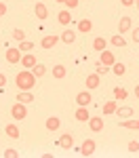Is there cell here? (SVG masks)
<instances>
[{"instance_id": "cell-21", "label": "cell", "mask_w": 139, "mask_h": 158, "mask_svg": "<svg viewBox=\"0 0 139 158\" xmlns=\"http://www.w3.org/2000/svg\"><path fill=\"white\" fill-rule=\"evenodd\" d=\"M59 38H61V42H65V44H72V42L76 40V32H72V30H65V32H63Z\"/></svg>"}, {"instance_id": "cell-11", "label": "cell", "mask_w": 139, "mask_h": 158, "mask_svg": "<svg viewBox=\"0 0 139 158\" xmlns=\"http://www.w3.org/2000/svg\"><path fill=\"white\" fill-rule=\"evenodd\" d=\"M19 63H21L23 68H30V70H32V68L36 65V57H34L32 53H25L23 57H21V61H19Z\"/></svg>"}, {"instance_id": "cell-41", "label": "cell", "mask_w": 139, "mask_h": 158, "mask_svg": "<svg viewBox=\"0 0 139 158\" xmlns=\"http://www.w3.org/2000/svg\"><path fill=\"white\" fill-rule=\"evenodd\" d=\"M135 4H137V11H139V0H135Z\"/></svg>"}, {"instance_id": "cell-1", "label": "cell", "mask_w": 139, "mask_h": 158, "mask_svg": "<svg viewBox=\"0 0 139 158\" xmlns=\"http://www.w3.org/2000/svg\"><path fill=\"white\" fill-rule=\"evenodd\" d=\"M15 85L19 86V91H32L36 86V76L32 74V70H21L15 76Z\"/></svg>"}, {"instance_id": "cell-3", "label": "cell", "mask_w": 139, "mask_h": 158, "mask_svg": "<svg viewBox=\"0 0 139 158\" xmlns=\"http://www.w3.org/2000/svg\"><path fill=\"white\" fill-rule=\"evenodd\" d=\"M4 57H6V61H9V63H19V61H21V57H23V53L19 51V47H11V49H6Z\"/></svg>"}, {"instance_id": "cell-14", "label": "cell", "mask_w": 139, "mask_h": 158, "mask_svg": "<svg viewBox=\"0 0 139 158\" xmlns=\"http://www.w3.org/2000/svg\"><path fill=\"white\" fill-rule=\"evenodd\" d=\"M72 143H74V137H72L70 133H65V135H61V137H59V146H61L63 150H70V148H72Z\"/></svg>"}, {"instance_id": "cell-25", "label": "cell", "mask_w": 139, "mask_h": 158, "mask_svg": "<svg viewBox=\"0 0 139 158\" xmlns=\"http://www.w3.org/2000/svg\"><path fill=\"white\" fill-rule=\"evenodd\" d=\"M32 74H34V76H36V78H42V76H44V74H47V68H44V65H42V63H36V65H34V68H32Z\"/></svg>"}, {"instance_id": "cell-4", "label": "cell", "mask_w": 139, "mask_h": 158, "mask_svg": "<svg viewBox=\"0 0 139 158\" xmlns=\"http://www.w3.org/2000/svg\"><path fill=\"white\" fill-rule=\"evenodd\" d=\"M59 40H61V38L57 36V34H47V36H44L42 40H40V47L49 51V49H53V47H55V44H57Z\"/></svg>"}, {"instance_id": "cell-20", "label": "cell", "mask_w": 139, "mask_h": 158, "mask_svg": "<svg viewBox=\"0 0 139 158\" xmlns=\"http://www.w3.org/2000/svg\"><path fill=\"white\" fill-rule=\"evenodd\" d=\"M105 47H108V40H105V38H101V36H97L95 38V40H93V49L95 51H105Z\"/></svg>"}, {"instance_id": "cell-36", "label": "cell", "mask_w": 139, "mask_h": 158, "mask_svg": "<svg viewBox=\"0 0 139 158\" xmlns=\"http://www.w3.org/2000/svg\"><path fill=\"white\" fill-rule=\"evenodd\" d=\"M131 38H133V42H139V27H133V34H131Z\"/></svg>"}, {"instance_id": "cell-24", "label": "cell", "mask_w": 139, "mask_h": 158, "mask_svg": "<svg viewBox=\"0 0 139 158\" xmlns=\"http://www.w3.org/2000/svg\"><path fill=\"white\" fill-rule=\"evenodd\" d=\"M57 21L61 25H67L70 21H72V15H70V11H59V15H57Z\"/></svg>"}, {"instance_id": "cell-8", "label": "cell", "mask_w": 139, "mask_h": 158, "mask_svg": "<svg viewBox=\"0 0 139 158\" xmlns=\"http://www.w3.org/2000/svg\"><path fill=\"white\" fill-rule=\"evenodd\" d=\"M80 154H82V156H93V154H95V141H93V139H87V141L80 146Z\"/></svg>"}, {"instance_id": "cell-42", "label": "cell", "mask_w": 139, "mask_h": 158, "mask_svg": "<svg viewBox=\"0 0 139 158\" xmlns=\"http://www.w3.org/2000/svg\"><path fill=\"white\" fill-rule=\"evenodd\" d=\"M55 2H63V0H55Z\"/></svg>"}, {"instance_id": "cell-32", "label": "cell", "mask_w": 139, "mask_h": 158, "mask_svg": "<svg viewBox=\"0 0 139 158\" xmlns=\"http://www.w3.org/2000/svg\"><path fill=\"white\" fill-rule=\"evenodd\" d=\"M95 70H97V72H95V74H99V76H101V74H105V72H108L110 68H108V65H103V63H101V61H99V63L95 65Z\"/></svg>"}, {"instance_id": "cell-28", "label": "cell", "mask_w": 139, "mask_h": 158, "mask_svg": "<svg viewBox=\"0 0 139 158\" xmlns=\"http://www.w3.org/2000/svg\"><path fill=\"white\" fill-rule=\"evenodd\" d=\"M112 72L116 74V76H122V74L126 72V65H125V63H114V65H112Z\"/></svg>"}, {"instance_id": "cell-40", "label": "cell", "mask_w": 139, "mask_h": 158, "mask_svg": "<svg viewBox=\"0 0 139 158\" xmlns=\"http://www.w3.org/2000/svg\"><path fill=\"white\" fill-rule=\"evenodd\" d=\"M135 97H139V85L135 86Z\"/></svg>"}, {"instance_id": "cell-12", "label": "cell", "mask_w": 139, "mask_h": 158, "mask_svg": "<svg viewBox=\"0 0 139 158\" xmlns=\"http://www.w3.org/2000/svg\"><path fill=\"white\" fill-rule=\"evenodd\" d=\"M118 118H131L133 116V108L131 106H122V108H116V112H114Z\"/></svg>"}, {"instance_id": "cell-15", "label": "cell", "mask_w": 139, "mask_h": 158, "mask_svg": "<svg viewBox=\"0 0 139 158\" xmlns=\"http://www.w3.org/2000/svg\"><path fill=\"white\" fill-rule=\"evenodd\" d=\"M91 30H93L91 19H80V21H78V32H80V34H88Z\"/></svg>"}, {"instance_id": "cell-7", "label": "cell", "mask_w": 139, "mask_h": 158, "mask_svg": "<svg viewBox=\"0 0 139 158\" xmlns=\"http://www.w3.org/2000/svg\"><path fill=\"white\" fill-rule=\"evenodd\" d=\"M88 127H91L93 133L103 131V118H101V116H93V118H88Z\"/></svg>"}, {"instance_id": "cell-31", "label": "cell", "mask_w": 139, "mask_h": 158, "mask_svg": "<svg viewBox=\"0 0 139 158\" xmlns=\"http://www.w3.org/2000/svg\"><path fill=\"white\" fill-rule=\"evenodd\" d=\"M34 49V42H19V51H21V53H23V51H32Z\"/></svg>"}, {"instance_id": "cell-23", "label": "cell", "mask_w": 139, "mask_h": 158, "mask_svg": "<svg viewBox=\"0 0 139 158\" xmlns=\"http://www.w3.org/2000/svg\"><path fill=\"white\" fill-rule=\"evenodd\" d=\"M65 74H67L65 65H55V68H53V78H57V80L65 78Z\"/></svg>"}, {"instance_id": "cell-19", "label": "cell", "mask_w": 139, "mask_h": 158, "mask_svg": "<svg viewBox=\"0 0 139 158\" xmlns=\"http://www.w3.org/2000/svg\"><path fill=\"white\" fill-rule=\"evenodd\" d=\"M76 120H80V122H87L88 118H91V116H88V110L87 108H80V106H78V110H76Z\"/></svg>"}, {"instance_id": "cell-5", "label": "cell", "mask_w": 139, "mask_h": 158, "mask_svg": "<svg viewBox=\"0 0 139 158\" xmlns=\"http://www.w3.org/2000/svg\"><path fill=\"white\" fill-rule=\"evenodd\" d=\"M99 61L103 63V65H108V68H110V65L116 63V57H114L112 51H101V53H99Z\"/></svg>"}, {"instance_id": "cell-29", "label": "cell", "mask_w": 139, "mask_h": 158, "mask_svg": "<svg viewBox=\"0 0 139 158\" xmlns=\"http://www.w3.org/2000/svg\"><path fill=\"white\" fill-rule=\"evenodd\" d=\"M116 112V101H105L103 103V114H114Z\"/></svg>"}, {"instance_id": "cell-18", "label": "cell", "mask_w": 139, "mask_h": 158, "mask_svg": "<svg viewBox=\"0 0 139 158\" xmlns=\"http://www.w3.org/2000/svg\"><path fill=\"white\" fill-rule=\"evenodd\" d=\"M4 133L9 135L11 139H19V129H17V124H6V127H4Z\"/></svg>"}, {"instance_id": "cell-2", "label": "cell", "mask_w": 139, "mask_h": 158, "mask_svg": "<svg viewBox=\"0 0 139 158\" xmlns=\"http://www.w3.org/2000/svg\"><path fill=\"white\" fill-rule=\"evenodd\" d=\"M11 116L15 118V120H23L25 116H27V108H25V103L17 101V103L11 108Z\"/></svg>"}, {"instance_id": "cell-38", "label": "cell", "mask_w": 139, "mask_h": 158, "mask_svg": "<svg viewBox=\"0 0 139 158\" xmlns=\"http://www.w3.org/2000/svg\"><path fill=\"white\" fill-rule=\"evenodd\" d=\"M122 2V6H133L135 4V0H120Z\"/></svg>"}, {"instance_id": "cell-22", "label": "cell", "mask_w": 139, "mask_h": 158, "mask_svg": "<svg viewBox=\"0 0 139 158\" xmlns=\"http://www.w3.org/2000/svg\"><path fill=\"white\" fill-rule=\"evenodd\" d=\"M122 129H133V131H139V120L137 118H131V120H122L120 122Z\"/></svg>"}, {"instance_id": "cell-10", "label": "cell", "mask_w": 139, "mask_h": 158, "mask_svg": "<svg viewBox=\"0 0 139 158\" xmlns=\"http://www.w3.org/2000/svg\"><path fill=\"white\" fill-rule=\"evenodd\" d=\"M131 27H133L131 17H120V21H118V34H126Z\"/></svg>"}, {"instance_id": "cell-26", "label": "cell", "mask_w": 139, "mask_h": 158, "mask_svg": "<svg viewBox=\"0 0 139 158\" xmlns=\"http://www.w3.org/2000/svg\"><path fill=\"white\" fill-rule=\"evenodd\" d=\"M114 97H116V101H125L126 99V91L122 89V86H116V89H114Z\"/></svg>"}, {"instance_id": "cell-33", "label": "cell", "mask_w": 139, "mask_h": 158, "mask_svg": "<svg viewBox=\"0 0 139 158\" xmlns=\"http://www.w3.org/2000/svg\"><path fill=\"white\" fill-rule=\"evenodd\" d=\"M4 156H6V158H17V156H19V152H17V150H13V148H9V150L4 152Z\"/></svg>"}, {"instance_id": "cell-6", "label": "cell", "mask_w": 139, "mask_h": 158, "mask_svg": "<svg viewBox=\"0 0 139 158\" xmlns=\"http://www.w3.org/2000/svg\"><path fill=\"white\" fill-rule=\"evenodd\" d=\"M34 13H36V17L40 19V21H44V19L49 17V9H47V4H44V2H36Z\"/></svg>"}, {"instance_id": "cell-34", "label": "cell", "mask_w": 139, "mask_h": 158, "mask_svg": "<svg viewBox=\"0 0 139 158\" xmlns=\"http://www.w3.org/2000/svg\"><path fill=\"white\" fill-rule=\"evenodd\" d=\"M63 4H65L67 9H76V6H78V0H63Z\"/></svg>"}, {"instance_id": "cell-27", "label": "cell", "mask_w": 139, "mask_h": 158, "mask_svg": "<svg viewBox=\"0 0 139 158\" xmlns=\"http://www.w3.org/2000/svg\"><path fill=\"white\" fill-rule=\"evenodd\" d=\"M110 42H112L114 47H125V44H126V42H125V38H122V34H114Z\"/></svg>"}, {"instance_id": "cell-35", "label": "cell", "mask_w": 139, "mask_h": 158, "mask_svg": "<svg viewBox=\"0 0 139 158\" xmlns=\"http://www.w3.org/2000/svg\"><path fill=\"white\" fill-rule=\"evenodd\" d=\"M129 152H139V141H131L129 143Z\"/></svg>"}, {"instance_id": "cell-17", "label": "cell", "mask_w": 139, "mask_h": 158, "mask_svg": "<svg viewBox=\"0 0 139 158\" xmlns=\"http://www.w3.org/2000/svg\"><path fill=\"white\" fill-rule=\"evenodd\" d=\"M61 127V120L57 118V116H51V118H47V129L49 131H57Z\"/></svg>"}, {"instance_id": "cell-30", "label": "cell", "mask_w": 139, "mask_h": 158, "mask_svg": "<svg viewBox=\"0 0 139 158\" xmlns=\"http://www.w3.org/2000/svg\"><path fill=\"white\" fill-rule=\"evenodd\" d=\"M13 40L23 42V40H25V32H23V30H19V27H17V30H13Z\"/></svg>"}, {"instance_id": "cell-13", "label": "cell", "mask_w": 139, "mask_h": 158, "mask_svg": "<svg viewBox=\"0 0 139 158\" xmlns=\"http://www.w3.org/2000/svg\"><path fill=\"white\" fill-rule=\"evenodd\" d=\"M99 82H101L99 74H88V76H87V89H97Z\"/></svg>"}, {"instance_id": "cell-16", "label": "cell", "mask_w": 139, "mask_h": 158, "mask_svg": "<svg viewBox=\"0 0 139 158\" xmlns=\"http://www.w3.org/2000/svg\"><path fill=\"white\" fill-rule=\"evenodd\" d=\"M17 101H21V103H32L34 101V95H32V91H21L19 95H17Z\"/></svg>"}, {"instance_id": "cell-9", "label": "cell", "mask_w": 139, "mask_h": 158, "mask_svg": "<svg viewBox=\"0 0 139 158\" xmlns=\"http://www.w3.org/2000/svg\"><path fill=\"white\" fill-rule=\"evenodd\" d=\"M91 101H93V99H91V93H88V91H82V93L76 95V103H78L80 108H87Z\"/></svg>"}, {"instance_id": "cell-39", "label": "cell", "mask_w": 139, "mask_h": 158, "mask_svg": "<svg viewBox=\"0 0 139 158\" xmlns=\"http://www.w3.org/2000/svg\"><path fill=\"white\" fill-rule=\"evenodd\" d=\"M4 85H6V76H4V74L0 72V89H2Z\"/></svg>"}, {"instance_id": "cell-37", "label": "cell", "mask_w": 139, "mask_h": 158, "mask_svg": "<svg viewBox=\"0 0 139 158\" xmlns=\"http://www.w3.org/2000/svg\"><path fill=\"white\" fill-rule=\"evenodd\" d=\"M4 15H6V4L0 0V17H4Z\"/></svg>"}]
</instances>
